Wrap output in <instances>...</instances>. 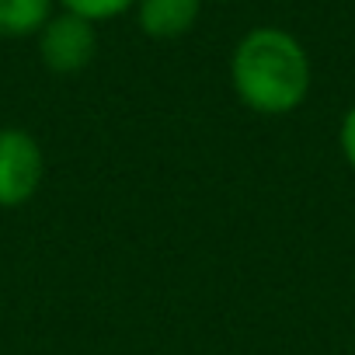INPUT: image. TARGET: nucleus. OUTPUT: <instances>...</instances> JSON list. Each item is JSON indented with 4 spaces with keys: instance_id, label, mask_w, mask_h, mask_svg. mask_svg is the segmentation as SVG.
<instances>
[{
    "instance_id": "1",
    "label": "nucleus",
    "mask_w": 355,
    "mask_h": 355,
    "mask_svg": "<svg viewBox=\"0 0 355 355\" xmlns=\"http://www.w3.org/2000/svg\"><path fill=\"white\" fill-rule=\"evenodd\" d=\"M230 84L251 112L289 115L310 94V56L293 32L258 25L234 46Z\"/></svg>"
},
{
    "instance_id": "2",
    "label": "nucleus",
    "mask_w": 355,
    "mask_h": 355,
    "mask_svg": "<svg viewBox=\"0 0 355 355\" xmlns=\"http://www.w3.org/2000/svg\"><path fill=\"white\" fill-rule=\"evenodd\" d=\"M46 178V153L21 125H0V209H18L35 199Z\"/></svg>"
},
{
    "instance_id": "3",
    "label": "nucleus",
    "mask_w": 355,
    "mask_h": 355,
    "mask_svg": "<svg viewBox=\"0 0 355 355\" xmlns=\"http://www.w3.org/2000/svg\"><path fill=\"white\" fill-rule=\"evenodd\" d=\"M39 39V60L46 63V70L53 73H80L84 67H91L94 53H98V28L94 21L60 11L46 21V28L35 35Z\"/></svg>"
},
{
    "instance_id": "4",
    "label": "nucleus",
    "mask_w": 355,
    "mask_h": 355,
    "mask_svg": "<svg viewBox=\"0 0 355 355\" xmlns=\"http://www.w3.org/2000/svg\"><path fill=\"white\" fill-rule=\"evenodd\" d=\"M199 11H202V0H136V21L143 35L157 42L182 39L185 32H192Z\"/></svg>"
},
{
    "instance_id": "5",
    "label": "nucleus",
    "mask_w": 355,
    "mask_h": 355,
    "mask_svg": "<svg viewBox=\"0 0 355 355\" xmlns=\"http://www.w3.org/2000/svg\"><path fill=\"white\" fill-rule=\"evenodd\" d=\"M56 0H0V39H28L46 28Z\"/></svg>"
},
{
    "instance_id": "6",
    "label": "nucleus",
    "mask_w": 355,
    "mask_h": 355,
    "mask_svg": "<svg viewBox=\"0 0 355 355\" xmlns=\"http://www.w3.org/2000/svg\"><path fill=\"white\" fill-rule=\"evenodd\" d=\"M56 4L70 15H80L87 21H108V18H119L122 11L136 8V0H56Z\"/></svg>"
},
{
    "instance_id": "7",
    "label": "nucleus",
    "mask_w": 355,
    "mask_h": 355,
    "mask_svg": "<svg viewBox=\"0 0 355 355\" xmlns=\"http://www.w3.org/2000/svg\"><path fill=\"white\" fill-rule=\"evenodd\" d=\"M338 143H341V153H345V164L355 171V105L345 112L341 119V129H338Z\"/></svg>"
}]
</instances>
